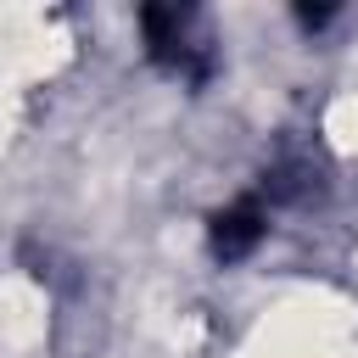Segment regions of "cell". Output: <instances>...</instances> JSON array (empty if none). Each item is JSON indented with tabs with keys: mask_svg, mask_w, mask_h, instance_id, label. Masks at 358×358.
I'll return each instance as SVG.
<instances>
[{
	"mask_svg": "<svg viewBox=\"0 0 358 358\" xmlns=\"http://www.w3.org/2000/svg\"><path fill=\"white\" fill-rule=\"evenodd\" d=\"M257 235H263V207L257 201H235V207H224L218 218H213V252L229 263V257H246L252 246H257Z\"/></svg>",
	"mask_w": 358,
	"mask_h": 358,
	"instance_id": "cell-1",
	"label": "cell"
}]
</instances>
